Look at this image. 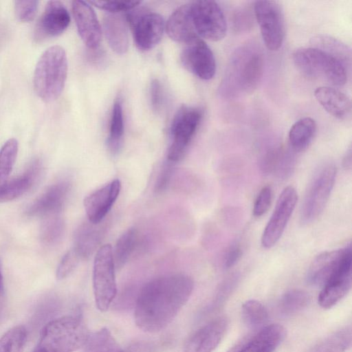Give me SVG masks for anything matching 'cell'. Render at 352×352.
<instances>
[{
	"mask_svg": "<svg viewBox=\"0 0 352 352\" xmlns=\"http://www.w3.org/2000/svg\"><path fill=\"white\" fill-rule=\"evenodd\" d=\"M194 282L184 274L155 278L140 289L134 319L142 330L156 333L169 325L190 297Z\"/></svg>",
	"mask_w": 352,
	"mask_h": 352,
	"instance_id": "cell-1",
	"label": "cell"
},
{
	"mask_svg": "<svg viewBox=\"0 0 352 352\" xmlns=\"http://www.w3.org/2000/svg\"><path fill=\"white\" fill-rule=\"evenodd\" d=\"M264 70L263 53L257 43H247L232 54L219 88L226 98L250 94L258 86Z\"/></svg>",
	"mask_w": 352,
	"mask_h": 352,
	"instance_id": "cell-2",
	"label": "cell"
},
{
	"mask_svg": "<svg viewBox=\"0 0 352 352\" xmlns=\"http://www.w3.org/2000/svg\"><path fill=\"white\" fill-rule=\"evenodd\" d=\"M67 58L63 47L47 48L36 65L33 83L35 92L43 101L52 102L61 94L67 75Z\"/></svg>",
	"mask_w": 352,
	"mask_h": 352,
	"instance_id": "cell-3",
	"label": "cell"
},
{
	"mask_svg": "<svg viewBox=\"0 0 352 352\" xmlns=\"http://www.w3.org/2000/svg\"><path fill=\"white\" fill-rule=\"evenodd\" d=\"M89 334L79 316L60 317L43 327L36 349L41 352H73L84 346Z\"/></svg>",
	"mask_w": 352,
	"mask_h": 352,
	"instance_id": "cell-4",
	"label": "cell"
},
{
	"mask_svg": "<svg viewBox=\"0 0 352 352\" xmlns=\"http://www.w3.org/2000/svg\"><path fill=\"white\" fill-rule=\"evenodd\" d=\"M296 67L305 75L342 86L347 80L348 69L334 57L313 47H302L293 54Z\"/></svg>",
	"mask_w": 352,
	"mask_h": 352,
	"instance_id": "cell-5",
	"label": "cell"
},
{
	"mask_svg": "<svg viewBox=\"0 0 352 352\" xmlns=\"http://www.w3.org/2000/svg\"><path fill=\"white\" fill-rule=\"evenodd\" d=\"M113 250L110 244L98 250L93 267V290L96 305L104 312L111 306L117 294Z\"/></svg>",
	"mask_w": 352,
	"mask_h": 352,
	"instance_id": "cell-6",
	"label": "cell"
},
{
	"mask_svg": "<svg viewBox=\"0 0 352 352\" xmlns=\"http://www.w3.org/2000/svg\"><path fill=\"white\" fill-rule=\"evenodd\" d=\"M202 118L201 111L196 107L182 106L170 125L171 144L167 153L168 161L177 162L184 156Z\"/></svg>",
	"mask_w": 352,
	"mask_h": 352,
	"instance_id": "cell-7",
	"label": "cell"
},
{
	"mask_svg": "<svg viewBox=\"0 0 352 352\" xmlns=\"http://www.w3.org/2000/svg\"><path fill=\"white\" fill-rule=\"evenodd\" d=\"M125 18L139 50H150L160 43L165 30V23L160 14L135 7L128 11Z\"/></svg>",
	"mask_w": 352,
	"mask_h": 352,
	"instance_id": "cell-8",
	"label": "cell"
},
{
	"mask_svg": "<svg viewBox=\"0 0 352 352\" xmlns=\"http://www.w3.org/2000/svg\"><path fill=\"white\" fill-rule=\"evenodd\" d=\"M336 177L332 164L322 166L315 175L303 201L301 219L305 223L315 221L323 211L330 197Z\"/></svg>",
	"mask_w": 352,
	"mask_h": 352,
	"instance_id": "cell-9",
	"label": "cell"
},
{
	"mask_svg": "<svg viewBox=\"0 0 352 352\" xmlns=\"http://www.w3.org/2000/svg\"><path fill=\"white\" fill-rule=\"evenodd\" d=\"M190 8L192 23L199 36L218 41L226 36L227 22L218 3L210 0L195 1L190 3Z\"/></svg>",
	"mask_w": 352,
	"mask_h": 352,
	"instance_id": "cell-10",
	"label": "cell"
},
{
	"mask_svg": "<svg viewBox=\"0 0 352 352\" xmlns=\"http://www.w3.org/2000/svg\"><path fill=\"white\" fill-rule=\"evenodd\" d=\"M254 14L266 47L272 51L278 50L285 36L284 14L280 3L256 1L254 4Z\"/></svg>",
	"mask_w": 352,
	"mask_h": 352,
	"instance_id": "cell-11",
	"label": "cell"
},
{
	"mask_svg": "<svg viewBox=\"0 0 352 352\" xmlns=\"http://www.w3.org/2000/svg\"><path fill=\"white\" fill-rule=\"evenodd\" d=\"M297 200V192L292 186L286 187L280 194L273 213L262 234L261 244L264 248H272L280 239Z\"/></svg>",
	"mask_w": 352,
	"mask_h": 352,
	"instance_id": "cell-12",
	"label": "cell"
},
{
	"mask_svg": "<svg viewBox=\"0 0 352 352\" xmlns=\"http://www.w3.org/2000/svg\"><path fill=\"white\" fill-rule=\"evenodd\" d=\"M182 65L202 80H210L216 72V61L209 46L199 37L185 44L180 55Z\"/></svg>",
	"mask_w": 352,
	"mask_h": 352,
	"instance_id": "cell-13",
	"label": "cell"
},
{
	"mask_svg": "<svg viewBox=\"0 0 352 352\" xmlns=\"http://www.w3.org/2000/svg\"><path fill=\"white\" fill-rule=\"evenodd\" d=\"M351 261V246L325 252L319 254L311 263L307 272V282L323 286L346 263Z\"/></svg>",
	"mask_w": 352,
	"mask_h": 352,
	"instance_id": "cell-14",
	"label": "cell"
},
{
	"mask_svg": "<svg viewBox=\"0 0 352 352\" xmlns=\"http://www.w3.org/2000/svg\"><path fill=\"white\" fill-rule=\"evenodd\" d=\"M286 336L279 324L265 325L243 338L227 352H274Z\"/></svg>",
	"mask_w": 352,
	"mask_h": 352,
	"instance_id": "cell-15",
	"label": "cell"
},
{
	"mask_svg": "<svg viewBox=\"0 0 352 352\" xmlns=\"http://www.w3.org/2000/svg\"><path fill=\"white\" fill-rule=\"evenodd\" d=\"M226 317H218L199 327L186 341L182 352H213L228 330Z\"/></svg>",
	"mask_w": 352,
	"mask_h": 352,
	"instance_id": "cell-16",
	"label": "cell"
},
{
	"mask_svg": "<svg viewBox=\"0 0 352 352\" xmlns=\"http://www.w3.org/2000/svg\"><path fill=\"white\" fill-rule=\"evenodd\" d=\"M70 16L63 3L59 1H50L38 21L34 38L37 41L61 34L67 28Z\"/></svg>",
	"mask_w": 352,
	"mask_h": 352,
	"instance_id": "cell-17",
	"label": "cell"
},
{
	"mask_svg": "<svg viewBox=\"0 0 352 352\" xmlns=\"http://www.w3.org/2000/svg\"><path fill=\"white\" fill-rule=\"evenodd\" d=\"M72 12L78 34L84 43L89 50L98 48L102 31L92 7L86 1H74Z\"/></svg>",
	"mask_w": 352,
	"mask_h": 352,
	"instance_id": "cell-18",
	"label": "cell"
},
{
	"mask_svg": "<svg viewBox=\"0 0 352 352\" xmlns=\"http://www.w3.org/2000/svg\"><path fill=\"white\" fill-rule=\"evenodd\" d=\"M121 189L119 179H114L95 190L84 199V207L92 223H100L111 210Z\"/></svg>",
	"mask_w": 352,
	"mask_h": 352,
	"instance_id": "cell-19",
	"label": "cell"
},
{
	"mask_svg": "<svg viewBox=\"0 0 352 352\" xmlns=\"http://www.w3.org/2000/svg\"><path fill=\"white\" fill-rule=\"evenodd\" d=\"M70 188L67 182H60L50 186L28 208L29 216L47 217L59 214Z\"/></svg>",
	"mask_w": 352,
	"mask_h": 352,
	"instance_id": "cell-20",
	"label": "cell"
},
{
	"mask_svg": "<svg viewBox=\"0 0 352 352\" xmlns=\"http://www.w3.org/2000/svg\"><path fill=\"white\" fill-rule=\"evenodd\" d=\"M351 287V261L346 263L323 286L318 302L324 309L336 305Z\"/></svg>",
	"mask_w": 352,
	"mask_h": 352,
	"instance_id": "cell-21",
	"label": "cell"
},
{
	"mask_svg": "<svg viewBox=\"0 0 352 352\" xmlns=\"http://www.w3.org/2000/svg\"><path fill=\"white\" fill-rule=\"evenodd\" d=\"M165 29L168 36L177 43L186 44L199 37L192 23L190 3L182 5L171 14Z\"/></svg>",
	"mask_w": 352,
	"mask_h": 352,
	"instance_id": "cell-22",
	"label": "cell"
},
{
	"mask_svg": "<svg viewBox=\"0 0 352 352\" xmlns=\"http://www.w3.org/2000/svg\"><path fill=\"white\" fill-rule=\"evenodd\" d=\"M41 168V161L34 160L21 175L6 181L0 186V202L12 201L28 191L36 182Z\"/></svg>",
	"mask_w": 352,
	"mask_h": 352,
	"instance_id": "cell-23",
	"label": "cell"
},
{
	"mask_svg": "<svg viewBox=\"0 0 352 352\" xmlns=\"http://www.w3.org/2000/svg\"><path fill=\"white\" fill-rule=\"evenodd\" d=\"M103 30L110 47L118 54L129 49V34L126 18L119 13H107L103 18Z\"/></svg>",
	"mask_w": 352,
	"mask_h": 352,
	"instance_id": "cell-24",
	"label": "cell"
},
{
	"mask_svg": "<svg viewBox=\"0 0 352 352\" xmlns=\"http://www.w3.org/2000/svg\"><path fill=\"white\" fill-rule=\"evenodd\" d=\"M314 96L323 109L332 116L343 120L350 113V98L338 89L322 86L314 91Z\"/></svg>",
	"mask_w": 352,
	"mask_h": 352,
	"instance_id": "cell-25",
	"label": "cell"
},
{
	"mask_svg": "<svg viewBox=\"0 0 352 352\" xmlns=\"http://www.w3.org/2000/svg\"><path fill=\"white\" fill-rule=\"evenodd\" d=\"M311 47L319 49L341 62L349 70L351 63V48L340 40L320 34L311 40Z\"/></svg>",
	"mask_w": 352,
	"mask_h": 352,
	"instance_id": "cell-26",
	"label": "cell"
},
{
	"mask_svg": "<svg viewBox=\"0 0 352 352\" xmlns=\"http://www.w3.org/2000/svg\"><path fill=\"white\" fill-rule=\"evenodd\" d=\"M316 131L314 119L305 117L297 120L289 131V145L294 152L305 150L311 144Z\"/></svg>",
	"mask_w": 352,
	"mask_h": 352,
	"instance_id": "cell-27",
	"label": "cell"
},
{
	"mask_svg": "<svg viewBox=\"0 0 352 352\" xmlns=\"http://www.w3.org/2000/svg\"><path fill=\"white\" fill-rule=\"evenodd\" d=\"M98 224L89 221V223L81 225L77 230L74 248L82 258L88 257L91 254L101 241L102 232Z\"/></svg>",
	"mask_w": 352,
	"mask_h": 352,
	"instance_id": "cell-28",
	"label": "cell"
},
{
	"mask_svg": "<svg viewBox=\"0 0 352 352\" xmlns=\"http://www.w3.org/2000/svg\"><path fill=\"white\" fill-rule=\"evenodd\" d=\"M351 342L352 330L349 326L323 338L307 352H345L351 347Z\"/></svg>",
	"mask_w": 352,
	"mask_h": 352,
	"instance_id": "cell-29",
	"label": "cell"
},
{
	"mask_svg": "<svg viewBox=\"0 0 352 352\" xmlns=\"http://www.w3.org/2000/svg\"><path fill=\"white\" fill-rule=\"evenodd\" d=\"M83 347L85 352H122L123 351L107 328L90 333Z\"/></svg>",
	"mask_w": 352,
	"mask_h": 352,
	"instance_id": "cell-30",
	"label": "cell"
},
{
	"mask_svg": "<svg viewBox=\"0 0 352 352\" xmlns=\"http://www.w3.org/2000/svg\"><path fill=\"white\" fill-rule=\"evenodd\" d=\"M124 133V119L122 106L120 98L116 100L112 109L110 120L109 135L107 144L113 153H116L121 146Z\"/></svg>",
	"mask_w": 352,
	"mask_h": 352,
	"instance_id": "cell-31",
	"label": "cell"
},
{
	"mask_svg": "<svg viewBox=\"0 0 352 352\" xmlns=\"http://www.w3.org/2000/svg\"><path fill=\"white\" fill-rule=\"evenodd\" d=\"M137 239L135 228L128 229L118 238L113 251L115 267H122L126 263L134 251Z\"/></svg>",
	"mask_w": 352,
	"mask_h": 352,
	"instance_id": "cell-32",
	"label": "cell"
},
{
	"mask_svg": "<svg viewBox=\"0 0 352 352\" xmlns=\"http://www.w3.org/2000/svg\"><path fill=\"white\" fill-rule=\"evenodd\" d=\"M244 322L251 328L259 329L268 320L269 314L265 307L256 300H248L241 307Z\"/></svg>",
	"mask_w": 352,
	"mask_h": 352,
	"instance_id": "cell-33",
	"label": "cell"
},
{
	"mask_svg": "<svg viewBox=\"0 0 352 352\" xmlns=\"http://www.w3.org/2000/svg\"><path fill=\"white\" fill-rule=\"evenodd\" d=\"M309 302V294L300 289L285 292L280 298L278 308L285 315H292L304 309Z\"/></svg>",
	"mask_w": 352,
	"mask_h": 352,
	"instance_id": "cell-34",
	"label": "cell"
},
{
	"mask_svg": "<svg viewBox=\"0 0 352 352\" xmlns=\"http://www.w3.org/2000/svg\"><path fill=\"white\" fill-rule=\"evenodd\" d=\"M64 228V222L59 214L43 217L40 230L41 241L46 245L56 243L61 239Z\"/></svg>",
	"mask_w": 352,
	"mask_h": 352,
	"instance_id": "cell-35",
	"label": "cell"
},
{
	"mask_svg": "<svg viewBox=\"0 0 352 352\" xmlns=\"http://www.w3.org/2000/svg\"><path fill=\"white\" fill-rule=\"evenodd\" d=\"M27 330L23 325L15 326L0 338V352H23Z\"/></svg>",
	"mask_w": 352,
	"mask_h": 352,
	"instance_id": "cell-36",
	"label": "cell"
},
{
	"mask_svg": "<svg viewBox=\"0 0 352 352\" xmlns=\"http://www.w3.org/2000/svg\"><path fill=\"white\" fill-rule=\"evenodd\" d=\"M18 141L15 138L8 140L0 149V186L8 180L17 157Z\"/></svg>",
	"mask_w": 352,
	"mask_h": 352,
	"instance_id": "cell-37",
	"label": "cell"
},
{
	"mask_svg": "<svg viewBox=\"0 0 352 352\" xmlns=\"http://www.w3.org/2000/svg\"><path fill=\"white\" fill-rule=\"evenodd\" d=\"M295 165L294 151L285 150L281 147L272 173L279 179H287L294 172Z\"/></svg>",
	"mask_w": 352,
	"mask_h": 352,
	"instance_id": "cell-38",
	"label": "cell"
},
{
	"mask_svg": "<svg viewBox=\"0 0 352 352\" xmlns=\"http://www.w3.org/2000/svg\"><path fill=\"white\" fill-rule=\"evenodd\" d=\"M80 259L82 257L74 248L69 250L63 256L58 265L57 279L62 280L67 278L76 269Z\"/></svg>",
	"mask_w": 352,
	"mask_h": 352,
	"instance_id": "cell-39",
	"label": "cell"
},
{
	"mask_svg": "<svg viewBox=\"0 0 352 352\" xmlns=\"http://www.w3.org/2000/svg\"><path fill=\"white\" fill-rule=\"evenodd\" d=\"M38 3V1H14V11L16 17L22 22L32 21L36 14Z\"/></svg>",
	"mask_w": 352,
	"mask_h": 352,
	"instance_id": "cell-40",
	"label": "cell"
},
{
	"mask_svg": "<svg viewBox=\"0 0 352 352\" xmlns=\"http://www.w3.org/2000/svg\"><path fill=\"white\" fill-rule=\"evenodd\" d=\"M89 3L100 9L106 10L108 13H119L122 11H129L140 3V1H91Z\"/></svg>",
	"mask_w": 352,
	"mask_h": 352,
	"instance_id": "cell-41",
	"label": "cell"
},
{
	"mask_svg": "<svg viewBox=\"0 0 352 352\" xmlns=\"http://www.w3.org/2000/svg\"><path fill=\"white\" fill-rule=\"evenodd\" d=\"M272 199V190L270 186L263 187L255 200L253 214L256 217L263 216L269 209Z\"/></svg>",
	"mask_w": 352,
	"mask_h": 352,
	"instance_id": "cell-42",
	"label": "cell"
},
{
	"mask_svg": "<svg viewBox=\"0 0 352 352\" xmlns=\"http://www.w3.org/2000/svg\"><path fill=\"white\" fill-rule=\"evenodd\" d=\"M151 104L153 111L158 112L161 111L164 104V90L161 82L154 78L150 85Z\"/></svg>",
	"mask_w": 352,
	"mask_h": 352,
	"instance_id": "cell-43",
	"label": "cell"
},
{
	"mask_svg": "<svg viewBox=\"0 0 352 352\" xmlns=\"http://www.w3.org/2000/svg\"><path fill=\"white\" fill-rule=\"evenodd\" d=\"M242 250L241 245L234 243L230 245L226 251L223 258V267L230 269L233 267L241 258Z\"/></svg>",
	"mask_w": 352,
	"mask_h": 352,
	"instance_id": "cell-44",
	"label": "cell"
},
{
	"mask_svg": "<svg viewBox=\"0 0 352 352\" xmlns=\"http://www.w3.org/2000/svg\"><path fill=\"white\" fill-rule=\"evenodd\" d=\"M172 164V162H168V164H167L162 170L156 184V189L157 190H162L167 186L173 173Z\"/></svg>",
	"mask_w": 352,
	"mask_h": 352,
	"instance_id": "cell-45",
	"label": "cell"
},
{
	"mask_svg": "<svg viewBox=\"0 0 352 352\" xmlns=\"http://www.w3.org/2000/svg\"><path fill=\"white\" fill-rule=\"evenodd\" d=\"M3 299H4V284H3V278L1 270V265L0 263V315L3 309Z\"/></svg>",
	"mask_w": 352,
	"mask_h": 352,
	"instance_id": "cell-46",
	"label": "cell"
},
{
	"mask_svg": "<svg viewBox=\"0 0 352 352\" xmlns=\"http://www.w3.org/2000/svg\"><path fill=\"white\" fill-rule=\"evenodd\" d=\"M343 166L346 169H350L351 167V146H349L346 154L343 158Z\"/></svg>",
	"mask_w": 352,
	"mask_h": 352,
	"instance_id": "cell-47",
	"label": "cell"
},
{
	"mask_svg": "<svg viewBox=\"0 0 352 352\" xmlns=\"http://www.w3.org/2000/svg\"><path fill=\"white\" fill-rule=\"evenodd\" d=\"M34 352H41V351L36 349L34 351Z\"/></svg>",
	"mask_w": 352,
	"mask_h": 352,
	"instance_id": "cell-48",
	"label": "cell"
}]
</instances>
